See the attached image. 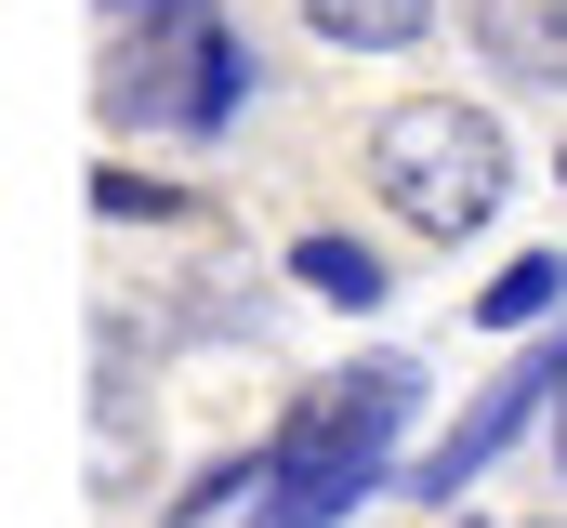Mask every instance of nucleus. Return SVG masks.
I'll return each mask as SVG.
<instances>
[{"mask_svg":"<svg viewBox=\"0 0 567 528\" xmlns=\"http://www.w3.org/2000/svg\"><path fill=\"white\" fill-rule=\"evenodd\" d=\"M423 409V357H370L343 384H317V409H290L265 436V489H251V528H343L383 476H396V436Z\"/></svg>","mask_w":567,"mask_h":528,"instance_id":"nucleus-1","label":"nucleus"},{"mask_svg":"<svg viewBox=\"0 0 567 528\" xmlns=\"http://www.w3.org/2000/svg\"><path fill=\"white\" fill-rule=\"evenodd\" d=\"M93 13H106L93 106L120 132H238L251 40L225 27V0H93Z\"/></svg>","mask_w":567,"mask_h":528,"instance_id":"nucleus-2","label":"nucleus"},{"mask_svg":"<svg viewBox=\"0 0 567 528\" xmlns=\"http://www.w3.org/2000/svg\"><path fill=\"white\" fill-rule=\"evenodd\" d=\"M370 172H383V199H396L410 238H475L515 199V145H502L488 106H462V93H410L383 120V145H370Z\"/></svg>","mask_w":567,"mask_h":528,"instance_id":"nucleus-3","label":"nucleus"},{"mask_svg":"<svg viewBox=\"0 0 567 528\" xmlns=\"http://www.w3.org/2000/svg\"><path fill=\"white\" fill-rule=\"evenodd\" d=\"M555 396H567V331H542V344H528V357H515L502 384L475 396V409H462V423L435 436L423 463H410V489H423V502H462V489H475V476H488V463H502V449H515V436H528V423H542Z\"/></svg>","mask_w":567,"mask_h":528,"instance_id":"nucleus-4","label":"nucleus"},{"mask_svg":"<svg viewBox=\"0 0 567 528\" xmlns=\"http://www.w3.org/2000/svg\"><path fill=\"white\" fill-rule=\"evenodd\" d=\"M462 27H475L488 80H515V93H567V0H475Z\"/></svg>","mask_w":567,"mask_h":528,"instance_id":"nucleus-5","label":"nucleus"},{"mask_svg":"<svg viewBox=\"0 0 567 528\" xmlns=\"http://www.w3.org/2000/svg\"><path fill=\"white\" fill-rule=\"evenodd\" d=\"M290 277H303L317 304H343V317L396 304V291H383V252H370V238H343V225H303V238H290Z\"/></svg>","mask_w":567,"mask_h":528,"instance_id":"nucleus-6","label":"nucleus"},{"mask_svg":"<svg viewBox=\"0 0 567 528\" xmlns=\"http://www.w3.org/2000/svg\"><path fill=\"white\" fill-rule=\"evenodd\" d=\"M303 27L343 53H410V40H435V0H303Z\"/></svg>","mask_w":567,"mask_h":528,"instance_id":"nucleus-7","label":"nucleus"},{"mask_svg":"<svg viewBox=\"0 0 567 528\" xmlns=\"http://www.w3.org/2000/svg\"><path fill=\"white\" fill-rule=\"evenodd\" d=\"M555 304H567V264H555V252H515L502 277H488V304H475V331H542Z\"/></svg>","mask_w":567,"mask_h":528,"instance_id":"nucleus-8","label":"nucleus"},{"mask_svg":"<svg viewBox=\"0 0 567 528\" xmlns=\"http://www.w3.org/2000/svg\"><path fill=\"white\" fill-rule=\"evenodd\" d=\"M555 463H567V396H555Z\"/></svg>","mask_w":567,"mask_h":528,"instance_id":"nucleus-9","label":"nucleus"},{"mask_svg":"<svg viewBox=\"0 0 567 528\" xmlns=\"http://www.w3.org/2000/svg\"><path fill=\"white\" fill-rule=\"evenodd\" d=\"M555 172H567V159H555Z\"/></svg>","mask_w":567,"mask_h":528,"instance_id":"nucleus-10","label":"nucleus"}]
</instances>
